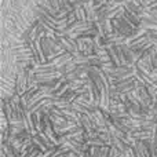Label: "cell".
Wrapping results in <instances>:
<instances>
[{
    "instance_id": "52a82bcc",
    "label": "cell",
    "mask_w": 157,
    "mask_h": 157,
    "mask_svg": "<svg viewBox=\"0 0 157 157\" xmlns=\"http://www.w3.org/2000/svg\"><path fill=\"white\" fill-rule=\"evenodd\" d=\"M41 153H43V152H41L37 146H35V145H33V146L24 155V157H37V156H40Z\"/></svg>"
},
{
    "instance_id": "8992f818",
    "label": "cell",
    "mask_w": 157,
    "mask_h": 157,
    "mask_svg": "<svg viewBox=\"0 0 157 157\" xmlns=\"http://www.w3.org/2000/svg\"><path fill=\"white\" fill-rule=\"evenodd\" d=\"M75 14H76L78 21H87V11L84 8V6H76L75 7Z\"/></svg>"
},
{
    "instance_id": "6da1fadb",
    "label": "cell",
    "mask_w": 157,
    "mask_h": 157,
    "mask_svg": "<svg viewBox=\"0 0 157 157\" xmlns=\"http://www.w3.org/2000/svg\"><path fill=\"white\" fill-rule=\"evenodd\" d=\"M15 90H17V94H19V95H22L28 90V72H26V69H25L24 72L17 75Z\"/></svg>"
},
{
    "instance_id": "5b68a950",
    "label": "cell",
    "mask_w": 157,
    "mask_h": 157,
    "mask_svg": "<svg viewBox=\"0 0 157 157\" xmlns=\"http://www.w3.org/2000/svg\"><path fill=\"white\" fill-rule=\"evenodd\" d=\"M131 135L136 139V141H145V139H149L152 136V131H146V130H139L132 132Z\"/></svg>"
},
{
    "instance_id": "277c9868",
    "label": "cell",
    "mask_w": 157,
    "mask_h": 157,
    "mask_svg": "<svg viewBox=\"0 0 157 157\" xmlns=\"http://www.w3.org/2000/svg\"><path fill=\"white\" fill-rule=\"evenodd\" d=\"M32 141H33V145H35V146H37L43 153H46L48 149H51V147H50L48 145H47L46 142L40 138V136H39V134H36V135L32 136Z\"/></svg>"
},
{
    "instance_id": "ba28073f",
    "label": "cell",
    "mask_w": 157,
    "mask_h": 157,
    "mask_svg": "<svg viewBox=\"0 0 157 157\" xmlns=\"http://www.w3.org/2000/svg\"><path fill=\"white\" fill-rule=\"evenodd\" d=\"M30 113H32V119H33V123H35L36 130L40 132V131H41V125H40V113H39V112H30Z\"/></svg>"
},
{
    "instance_id": "3957f363",
    "label": "cell",
    "mask_w": 157,
    "mask_h": 157,
    "mask_svg": "<svg viewBox=\"0 0 157 157\" xmlns=\"http://www.w3.org/2000/svg\"><path fill=\"white\" fill-rule=\"evenodd\" d=\"M40 43H41V47H43V51H44V54H46L47 59L51 58V41H50V37L48 36L40 37Z\"/></svg>"
},
{
    "instance_id": "7a4b0ae2",
    "label": "cell",
    "mask_w": 157,
    "mask_h": 157,
    "mask_svg": "<svg viewBox=\"0 0 157 157\" xmlns=\"http://www.w3.org/2000/svg\"><path fill=\"white\" fill-rule=\"evenodd\" d=\"M24 125H25V128H26L28 131H29L32 135H36V134H39V131L36 130V127H35V123H33V119H32V113H30L29 110L25 113V116H24Z\"/></svg>"
}]
</instances>
